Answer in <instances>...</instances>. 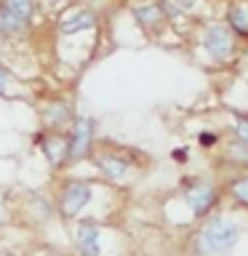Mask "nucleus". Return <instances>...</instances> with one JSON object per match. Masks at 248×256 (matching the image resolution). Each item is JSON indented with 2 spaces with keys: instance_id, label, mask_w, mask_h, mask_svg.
I'll return each instance as SVG.
<instances>
[{
  "instance_id": "f257e3e1",
  "label": "nucleus",
  "mask_w": 248,
  "mask_h": 256,
  "mask_svg": "<svg viewBox=\"0 0 248 256\" xmlns=\"http://www.w3.org/2000/svg\"><path fill=\"white\" fill-rule=\"evenodd\" d=\"M96 184L86 176H62L54 190V203H56V216L64 222L80 219V214L94 203Z\"/></svg>"
},
{
  "instance_id": "f03ea898",
  "label": "nucleus",
  "mask_w": 248,
  "mask_h": 256,
  "mask_svg": "<svg viewBox=\"0 0 248 256\" xmlns=\"http://www.w3.org/2000/svg\"><path fill=\"white\" fill-rule=\"evenodd\" d=\"M240 240L238 222L227 216H211L195 235V251L198 256H227Z\"/></svg>"
},
{
  "instance_id": "7ed1b4c3",
  "label": "nucleus",
  "mask_w": 248,
  "mask_h": 256,
  "mask_svg": "<svg viewBox=\"0 0 248 256\" xmlns=\"http://www.w3.org/2000/svg\"><path fill=\"white\" fill-rule=\"evenodd\" d=\"M91 163L102 179L120 184V182H128L131 174L136 171V152L128 147H120L115 142H96Z\"/></svg>"
},
{
  "instance_id": "20e7f679",
  "label": "nucleus",
  "mask_w": 248,
  "mask_h": 256,
  "mask_svg": "<svg viewBox=\"0 0 248 256\" xmlns=\"http://www.w3.org/2000/svg\"><path fill=\"white\" fill-rule=\"evenodd\" d=\"M200 48L208 56L211 64H219V67H227L238 59L240 54V40L232 32L227 24L222 22H206L200 27Z\"/></svg>"
},
{
  "instance_id": "39448f33",
  "label": "nucleus",
  "mask_w": 248,
  "mask_h": 256,
  "mask_svg": "<svg viewBox=\"0 0 248 256\" xmlns=\"http://www.w3.org/2000/svg\"><path fill=\"white\" fill-rule=\"evenodd\" d=\"M67 134H70V168L91 160L96 142H99V123H96V118L78 112L75 123L70 126Z\"/></svg>"
},
{
  "instance_id": "423d86ee",
  "label": "nucleus",
  "mask_w": 248,
  "mask_h": 256,
  "mask_svg": "<svg viewBox=\"0 0 248 256\" xmlns=\"http://www.w3.org/2000/svg\"><path fill=\"white\" fill-rule=\"evenodd\" d=\"M75 118H78V107L70 96L51 94V96H43L38 102L40 128H48V131H70Z\"/></svg>"
},
{
  "instance_id": "0eeeda50",
  "label": "nucleus",
  "mask_w": 248,
  "mask_h": 256,
  "mask_svg": "<svg viewBox=\"0 0 248 256\" xmlns=\"http://www.w3.org/2000/svg\"><path fill=\"white\" fill-rule=\"evenodd\" d=\"M35 147L43 155L51 174H62L70 168V134L67 131H48L40 128L35 136Z\"/></svg>"
},
{
  "instance_id": "6e6552de",
  "label": "nucleus",
  "mask_w": 248,
  "mask_h": 256,
  "mask_svg": "<svg viewBox=\"0 0 248 256\" xmlns=\"http://www.w3.org/2000/svg\"><path fill=\"white\" fill-rule=\"evenodd\" d=\"M182 200L187 203L190 214L195 216V219H206V216L216 208V203H219V190H216L214 182L200 179V176H198V179L184 182Z\"/></svg>"
},
{
  "instance_id": "1a4fd4ad",
  "label": "nucleus",
  "mask_w": 248,
  "mask_h": 256,
  "mask_svg": "<svg viewBox=\"0 0 248 256\" xmlns=\"http://www.w3.org/2000/svg\"><path fill=\"white\" fill-rule=\"evenodd\" d=\"M128 11H131V19L134 24L139 27L147 38H158L163 35V32L168 30V22L163 8L158 6V0H134L131 6H128Z\"/></svg>"
},
{
  "instance_id": "9d476101",
  "label": "nucleus",
  "mask_w": 248,
  "mask_h": 256,
  "mask_svg": "<svg viewBox=\"0 0 248 256\" xmlns=\"http://www.w3.org/2000/svg\"><path fill=\"white\" fill-rule=\"evenodd\" d=\"M75 232H72V248L78 256H102V227L96 219H75Z\"/></svg>"
},
{
  "instance_id": "9b49d317",
  "label": "nucleus",
  "mask_w": 248,
  "mask_h": 256,
  "mask_svg": "<svg viewBox=\"0 0 248 256\" xmlns=\"http://www.w3.org/2000/svg\"><path fill=\"white\" fill-rule=\"evenodd\" d=\"M96 27H99V14H96L91 6L70 8V11L59 19V24H56V30H59L62 38H75L80 32H91Z\"/></svg>"
},
{
  "instance_id": "f8f14e48",
  "label": "nucleus",
  "mask_w": 248,
  "mask_h": 256,
  "mask_svg": "<svg viewBox=\"0 0 248 256\" xmlns=\"http://www.w3.org/2000/svg\"><path fill=\"white\" fill-rule=\"evenodd\" d=\"M32 30H35V24L22 19V16L11 14L8 8L0 6V40H6V43H24V40L32 38Z\"/></svg>"
},
{
  "instance_id": "ddd939ff",
  "label": "nucleus",
  "mask_w": 248,
  "mask_h": 256,
  "mask_svg": "<svg viewBox=\"0 0 248 256\" xmlns=\"http://www.w3.org/2000/svg\"><path fill=\"white\" fill-rule=\"evenodd\" d=\"M222 163L230 168H240V171H248V139H240V136H232L222 144Z\"/></svg>"
},
{
  "instance_id": "4468645a",
  "label": "nucleus",
  "mask_w": 248,
  "mask_h": 256,
  "mask_svg": "<svg viewBox=\"0 0 248 256\" xmlns=\"http://www.w3.org/2000/svg\"><path fill=\"white\" fill-rule=\"evenodd\" d=\"M224 24L235 32L238 40H248V3H230L224 8Z\"/></svg>"
},
{
  "instance_id": "2eb2a0df",
  "label": "nucleus",
  "mask_w": 248,
  "mask_h": 256,
  "mask_svg": "<svg viewBox=\"0 0 248 256\" xmlns=\"http://www.w3.org/2000/svg\"><path fill=\"white\" fill-rule=\"evenodd\" d=\"M0 6L8 8V11L16 14V16H22V19L32 22V24H35V16L40 11L38 0H0Z\"/></svg>"
},
{
  "instance_id": "dca6fc26",
  "label": "nucleus",
  "mask_w": 248,
  "mask_h": 256,
  "mask_svg": "<svg viewBox=\"0 0 248 256\" xmlns=\"http://www.w3.org/2000/svg\"><path fill=\"white\" fill-rule=\"evenodd\" d=\"M227 192H230V198L235 200L238 206H246V208H248V171L240 174V176H235V179H230Z\"/></svg>"
},
{
  "instance_id": "f3484780",
  "label": "nucleus",
  "mask_w": 248,
  "mask_h": 256,
  "mask_svg": "<svg viewBox=\"0 0 248 256\" xmlns=\"http://www.w3.org/2000/svg\"><path fill=\"white\" fill-rule=\"evenodd\" d=\"M198 147L200 150H216L222 144V134L214 131V128H203V131H198Z\"/></svg>"
},
{
  "instance_id": "a211bd4d",
  "label": "nucleus",
  "mask_w": 248,
  "mask_h": 256,
  "mask_svg": "<svg viewBox=\"0 0 248 256\" xmlns=\"http://www.w3.org/2000/svg\"><path fill=\"white\" fill-rule=\"evenodd\" d=\"M232 136L248 139V112H243V110L232 112Z\"/></svg>"
},
{
  "instance_id": "6ab92c4d",
  "label": "nucleus",
  "mask_w": 248,
  "mask_h": 256,
  "mask_svg": "<svg viewBox=\"0 0 248 256\" xmlns=\"http://www.w3.org/2000/svg\"><path fill=\"white\" fill-rule=\"evenodd\" d=\"M30 256H64L59 248H54V246H40V248H35Z\"/></svg>"
},
{
  "instance_id": "aec40b11",
  "label": "nucleus",
  "mask_w": 248,
  "mask_h": 256,
  "mask_svg": "<svg viewBox=\"0 0 248 256\" xmlns=\"http://www.w3.org/2000/svg\"><path fill=\"white\" fill-rule=\"evenodd\" d=\"M8 83H11V72H8L3 64H0V96L8 94Z\"/></svg>"
},
{
  "instance_id": "412c9836",
  "label": "nucleus",
  "mask_w": 248,
  "mask_h": 256,
  "mask_svg": "<svg viewBox=\"0 0 248 256\" xmlns=\"http://www.w3.org/2000/svg\"><path fill=\"white\" fill-rule=\"evenodd\" d=\"M171 3H174L176 8H182L184 14H192V11L198 8V3H200V0H171Z\"/></svg>"
},
{
  "instance_id": "4be33fe9",
  "label": "nucleus",
  "mask_w": 248,
  "mask_h": 256,
  "mask_svg": "<svg viewBox=\"0 0 248 256\" xmlns=\"http://www.w3.org/2000/svg\"><path fill=\"white\" fill-rule=\"evenodd\" d=\"M171 158L176 160V163H187V160H190V150H187V147H176V150L171 152Z\"/></svg>"
},
{
  "instance_id": "5701e85b",
  "label": "nucleus",
  "mask_w": 248,
  "mask_h": 256,
  "mask_svg": "<svg viewBox=\"0 0 248 256\" xmlns=\"http://www.w3.org/2000/svg\"><path fill=\"white\" fill-rule=\"evenodd\" d=\"M0 256H22V254H16V251H3Z\"/></svg>"
}]
</instances>
